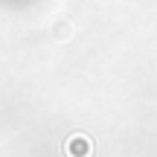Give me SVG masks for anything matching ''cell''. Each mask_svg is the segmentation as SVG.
<instances>
[{
	"mask_svg": "<svg viewBox=\"0 0 157 157\" xmlns=\"http://www.w3.org/2000/svg\"><path fill=\"white\" fill-rule=\"evenodd\" d=\"M67 154L70 157H87L90 154V140L87 137H70L67 140Z\"/></svg>",
	"mask_w": 157,
	"mask_h": 157,
	"instance_id": "obj_1",
	"label": "cell"
},
{
	"mask_svg": "<svg viewBox=\"0 0 157 157\" xmlns=\"http://www.w3.org/2000/svg\"><path fill=\"white\" fill-rule=\"evenodd\" d=\"M70 32H73V26H70V23H56L52 38H56V41H64V38H70Z\"/></svg>",
	"mask_w": 157,
	"mask_h": 157,
	"instance_id": "obj_2",
	"label": "cell"
}]
</instances>
